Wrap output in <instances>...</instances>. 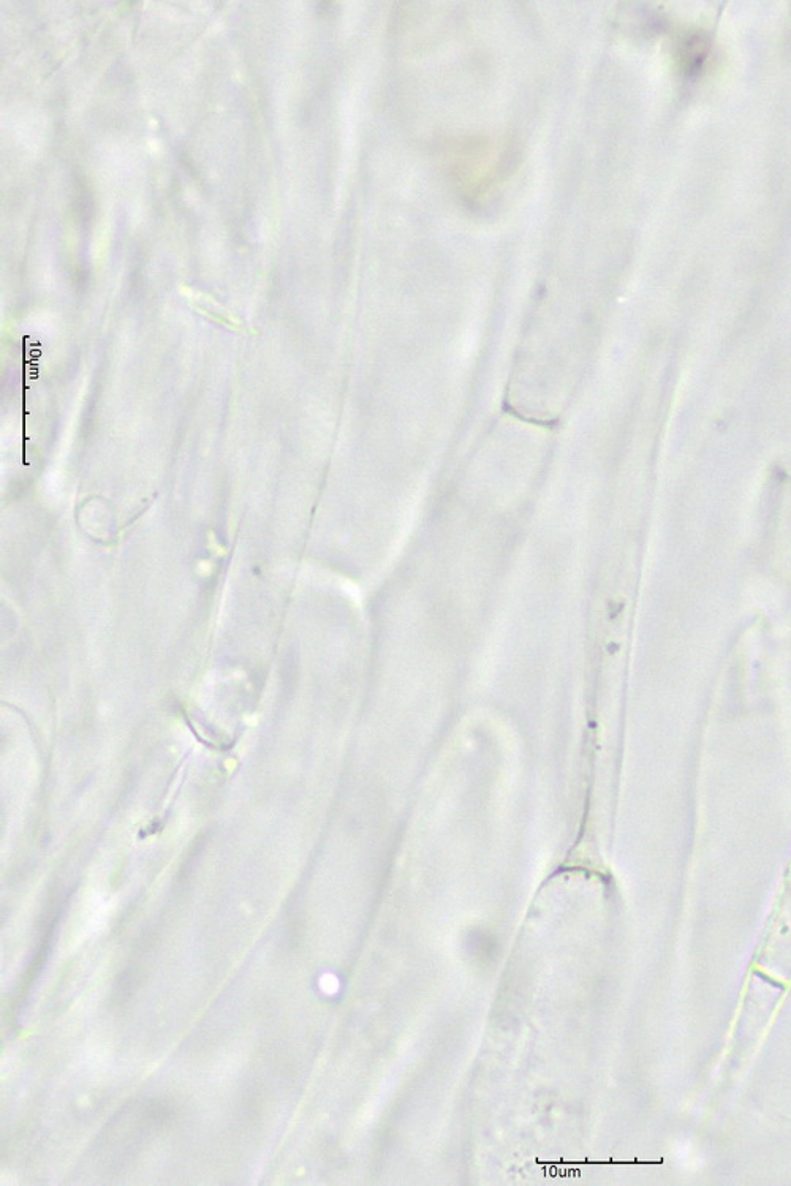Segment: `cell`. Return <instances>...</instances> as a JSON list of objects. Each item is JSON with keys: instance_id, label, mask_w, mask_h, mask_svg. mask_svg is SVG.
Wrapping results in <instances>:
<instances>
[{"instance_id": "cell-1", "label": "cell", "mask_w": 791, "mask_h": 1186, "mask_svg": "<svg viewBox=\"0 0 791 1186\" xmlns=\"http://www.w3.org/2000/svg\"><path fill=\"white\" fill-rule=\"evenodd\" d=\"M508 162V151L494 148L486 140L470 141L456 151L453 174L459 190L466 197L480 198L499 181Z\"/></svg>"}]
</instances>
